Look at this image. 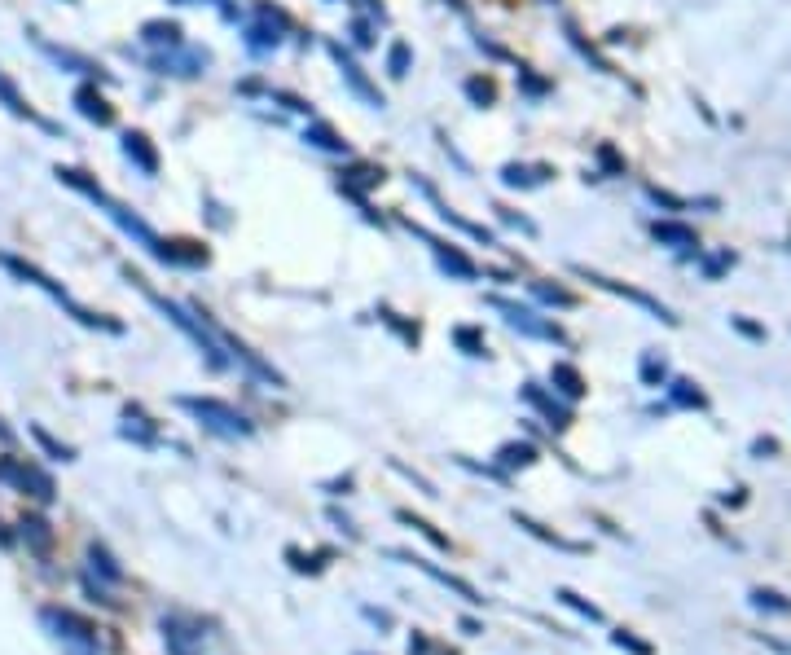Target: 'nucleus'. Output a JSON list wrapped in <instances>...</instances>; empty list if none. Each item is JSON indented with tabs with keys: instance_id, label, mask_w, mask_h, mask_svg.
<instances>
[{
	"instance_id": "6e6552de",
	"label": "nucleus",
	"mask_w": 791,
	"mask_h": 655,
	"mask_svg": "<svg viewBox=\"0 0 791 655\" xmlns=\"http://www.w3.org/2000/svg\"><path fill=\"white\" fill-rule=\"evenodd\" d=\"M431 247H436V255H440V269H444V273L462 277V282H475V277H479V269H475L471 260H466V255H462L458 247H444V242H436V238H431Z\"/></svg>"
},
{
	"instance_id": "f257e3e1",
	"label": "nucleus",
	"mask_w": 791,
	"mask_h": 655,
	"mask_svg": "<svg viewBox=\"0 0 791 655\" xmlns=\"http://www.w3.org/2000/svg\"><path fill=\"white\" fill-rule=\"evenodd\" d=\"M40 625L62 642L66 655H97V634H93V625H88V620H80L75 612H62V607H44V612H40Z\"/></svg>"
},
{
	"instance_id": "4468645a",
	"label": "nucleus",
	"mask_w": 791,
	"mask_h": 655,
	"mask_svg": "<svg viewBox=\"0 0 791 655\" xmlns=\"http://www.w3.org/2000/svg\"><path fill=\"white\" fill-rule=\"evenodd\" d=\"M0 102H5L9 110H14L18 119H36V110H31L27 102H22V93H18V88L9 84V80H5V75H0Z\"/></svg>"
},
{
	"instance_id": "5701e85b",
	"label": "nucleus",
	"mask_w": 791,
	"mask_h": 655,
	"mask_svg": "<svg viewBox=\"0 0 791 655\" xmlns=\"http://www.w3.org/2000/svg\"><path fill=\"white\" fill-rule=\"evenodd\" d=\"M387 66H392V75H409V49L405 44H392V53H387Z\"/></svg>"
},
{
	"instance_id": "b1692460",
	"label": "nucleus",
	"mask_w": 791,
	"mask_h": 655,
	"mask_svg": "<svg viewBox=\"0 0 791 655\" xmlns=\"http://www.w3.org/2000/svg\"><path fill=\"white\" fill-rule=\"evenodd\" d=\"M466 93H471L475 102L484 106V102H493V97H497V84L493 80H471V84H466Z\"/></svg>"
},
{
	"instance_id": "f03ea898",
	"label": "nucleus",
	"mask_w": 791,
	"mask_h": 655,
	"mask_svg": "<svg viewBox=\"0 0 791 655\" xmlns=\"http://www.w3.org/2000/svg\"><path fill=\"white\" fill-rule=\"evenodd\" d=\"M185 409H189V414L203 418V423H207L211 431H216V436H229V440L251 436V423L238 414V409H229L225 401H198V396H189Z\"/></svg>"
},
{
	"instance_id": "a211bd4d",
	"label": "nucleus",
	"mask_w": 791,
	"mask_h": 655,
	"mask_svg": "<svg viewBox=\"0 0 791 655\" xmlns=\"http://www.w3.org/2000/svg\"><path fill=\"white\" fill-rule=\"evenodd\" d=\"M88 559H93V568H102V572L110 576V581H124V568H119V563L110 559V554H106L102 546H93V550H88Z\"/></svg>"
},
{
	"instance_id": "a878e982",
	"label": "nucleus",
	"mask_w": 791,
	"mask_h": 655,
	"mask_svg": "<svg viewBox=\"0 0 791 655\" xmlns=\"http://www.w3.org/2000/svg\"><path fill=\"white\" fill-rule=\"evenodd\" d=\"M642 379H646V383H660V379H664V361L646 357V361H642Z\"/></svg>"
},
{
	"instance_id": "393cba45",
	"label": "nucleus",
	"mask_w": 791,
	"mask_h": 655,
	"mask_svg": "<svg viewBox=\"0 0 791 655\" xmlns=\"http://www.w3.org/2000/svg\"><path fill=\"white\" fill-rule=\"evenodd\" d=\"M673 401L677 405H704V396L695 392V383H673Z\"/></svg>"
},
{
	"instance_id": "1a4fd4ad",
	"label": "nucleus",
	"mask_w": 791,
	"mask_h": 655,
	"mask_svg": "<svg viewBox=\"0 0 791 655\" xmlns=\"http://www.w3.org/2000/svg\"><path fill=\"white\" fill-rule=\"evenodd\" d=\"M523 396H528V405H537V409H541L545 418H550L554 427H567V423H572V414H567V409H563L559 401H554V396H545L537 383H528V387H523Z\"/></svg>"
},
{
	"instance_id": "7ed1b4c3",
	"label": "nucleus",
	"mask_w": 791,
	"mask_h": 655,
	"mask_svg": "<svg viewBox=\"0 0 791 655\" xmlns=\"http://www.w3.org/2000/svg\"><path fill=\"white\" fill-rule=\"evenodd\" d=\"M0 480L22 488V493H31V497H40V502H53V480L44 471H36V466L18 462V458H0Z\"/></svg>"
},
{
	"instance_id": "9b49d317",
	"label": "nucleus",
	"mask_w": 791,
	"mask_h": 655,
	"mask_svg": "<svg viewBox=\"0 0 791 655\" xmlns=\"http://www.w3.org/2000/svg\"><path fill=\"white\" fill-rule=\"evenodd\" d=\"M334 58H339V66H343V75H348V84H352V88H356V93H361V97H365V102H374V106H383V97H378V93H374V88H370V84H365V80H361V66H356L352 58H343V49H339V44H334Z\"/></svg>"
},
{
	"instance_id": "20e7f679",
	"label": "nucleus",
	"mask_w": 791,
	"mask_h": 655,
	"mask_svg": "<svg viewBox=\"0 0 791 655\" xmlns=\"http://www.w3.org/2000/svg\"><path fill=\"white\" fill-rule=\"evenodd\" d=\"M497 308L506 313V321L515 330H523V335H532V339H563L559 335V326H550V321H541L532 308H515V304H506V299H497Z\"/></svg>"
},
{
	"instance_id": "f3484780",
	"label": "nucleus",
	"mask_w": 791,
	"mask_h": 655,
	"mask_svg": "<svg viewBox=\"0 0 791 655\" xmlns=\"http://www.w3.org/2000/svg\"><path fill=\"white\" fill-rule=\"evenodd\" d=\"M655 238L660 242H677V247H695V233L682 225H655Z\"/></svg>"
},
{
	"instance_id": "aec40b11",
	"label": "nucleus",
	"mask_w": 791,
	"mask_h": 655,
	"mask_svg": "<svg viewBox=\"0 0 791 655\" xmlns=\"http://www.w3.org/2000/svg\"><path fill=\"white\" fill-rule=\"evenodd\" d=\"M453 339H458L462 348L471 352V357H484V335H479V330H466L462 326V330H453Z\"/></svg>"
},
{
	"instance_id": "423d86ee",
	"label": "nucleus",
	"mask_w": 791,
	"mask_h": 655,
	"mask_svg": "<svg viewBox=\"0 0 791 655\" xmlns=\"http://www.w3.org/2000/svg\"><path fill=\"white\" fill-rule=\"evenodd\" d=\"M124 154H128V159L137 163V168L146 172V176L159 172V154H154V146H150L146 132H128V137H124Z\"/></svg>"
},
{
	"instance_id": "dca6fc26",
	"label": "nucleus",
	"mask_w": 791,
	"mask_h": 655,
	"mask_svg": "<svg viewBox=\"0 0 791 655\" xmlns=\"http://www.w3.org/2000/svg\"><path fill=\"white\" fill-rule=\"evenodd\" d=\"M752 607H761V612H791V603L774 590H752Z\"/></svg>"
},
{
	"instance_id": "4be33fe9",
	"label": "nucleus",
	"mask_w": 791,
	"mask_h": 655,
	"mask_svg": "<svg viewBox=\"0 0 791 655\" xmlns=\"http://www.w3.org/2000/svg\"><path fill=\"white\" fill-rule=\"evenodd\" d=\"M611 642H616V647H625V651H633V655H651V642L633 638L629 629H620V634H611Z\"/></svg>"
},
{
	"instance_id": "6ab92c4d",
	"label": "nucleus",
	"mask_w": 791,
	"mask_h": 655,
	"mask_svg": "<svg viewBox=\"0 0 791 655\" xmlns=\"http://www.w3.org/2000/svg\"><path fill=\"white\" fill-rule=\"evenodd\" d=\"M532 458H537L532 444H506V449H501V462H506V466H528Z\"/></svg>"
},
{
	"instance_id": "f8f14e48",
	"label": "nucleus",
	"mask_w": 791,
	"mask_h": 655,
	"mask_svg": "<svg viewBox=\"0 0 791 655\" xmlns=\"http://www.w3.org/2000/svg\"><path fill=\"white\" fill-rule=\"evenodd\" d=\"M22 541H27V546H36L40 554L53 546V532H49V524H44V519H22Z\"/></svg>"
},
{
	"instance_id": "412c9836",
	"label": "nucleus",
	"mask_w": 791,
	"mask_h": 655,
	"mask_svg": "<svg viewBox=\"0 0 791 655\" xmlns=\"http://www.w3.org/2000/svg\"><path fill=\"white\" fill-rule=\"evenodd\" d=\"M559 598H563L567 607H576V612H581V616H589V620H603V612H598L594 603H585L581 594H572V590H559Z\"/></svg>"
},
{
	"instance_id": "9d476101",
	"label": "nucleus",
	"mask_w": 791,
	"mask_h": 655,
	"mask_svg": "<svg viewBox=\"0 0 791 655\" xmlns=\"http://www.w3.org/2000/svg\"><path fill=\"white\" fill-rule=\"evenodd\" d=\"M554 387H559L567 401H581V396H585V379H581V370H576V365H567V361L554 365Z\"/></svg>"
},
{
	"instance_id": "ddd939ff",
	"label": "nucleus",
	"mask_w": 791,
	"mask_h": 655,
	"mask_svg": "<svg viewBox=\"0 0 791 655\" xmlns=\"http://www.w3.org/2000/svg\"><path fill=\"white\" fill-rule=\"evenodd\" d=\"M308 141H313V146H321V150H334V154L348 150V141H343L334 128H326V124H313V128H308Z\"/></svg>"
},
{
	"instance_id": "0eeeda50",
	"label": "nucleus",
	"mask_w": 791,
	"mask_h": 655,
	"mask_svg": "<svg viewBox=\"0 0 791 655\" xmlns=\"http://www.w3.org/2000/svg\"><path fill=\"white\" fill-rule=\"evenodd\" d=\"M163 638L172 647V655H198V642H203V634H194L181 620H163Z\"/></svg>"
},
{
	"instance_id": "39448f33",
	"label": "nucleus",
	"mask_w": 791,
	"mask_h": 655,
	"mask_svg": "<svg viewBox=\"0 0 791 655\" xmlns=\"http://www.w3.org/2000/svg\"><path fill=\"white\" fill-rule=\"evenodd\" d=\"M75 106H80V115L93 119V124H115V110H110V102H106L102 93H97L93 84L75 88Z\"/></svg>"
},
{
	"instance_id": "2eb2a0df",
	"label": "nucleus",
	"mask_w": 791,
	"mask_h": 655,
	"mask_svg": "<svg viewBox=\"0 0 791 655\" xmlns=\"http://www.w3.org/2000/svg\"><path fill=\"white\" fill-rule=\"evenodd\" d=\"M146 40L150 44H181V27H176V22H146Z\"/></svg>"
}]
</instances>
